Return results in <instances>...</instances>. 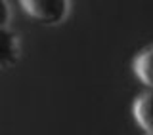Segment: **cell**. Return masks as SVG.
Wrapping results in <instances>:
<instances>
[{
  "instance_id": "6da1fadb",
  "label": "cell",
  "mask_w": 153,
  "mask_h": 135,
  "mask_svg": "<svg viewBox=\"0 0 153 135\" xmlns=\"http://www.w3.org/2000/svg\"><path fill=\"white\" fill-rule=\"evenodd\" d=\"M19 6L29 17L42 25H57L69 15L71 2L67 0H21Z\"/></svg>"
},
{
  "instance_id": "7a4b0ae2",
  "label": "cell",
  "mask_w": 153,
  "mask_h": 135,
  "mask_svg": "<svg viewBox=\"0 0 153 135\" xmlns=\"http://www.w3.org/2000/svg\"><path fill=\"white\" fill-rule=\"evenodd\" d=\"M134 122L140 126L147 135H153V90L143 91L134 99L132 105Z\"/></svg>"
},
{
  "instance_id": "3957f363",
  "label": "cell",
  "mask_w": 153,
  "mask_h": 135,
  "mask_svg": "<svg viewBox=\"0 0 153 135\" xmlns=\"http://www.w3.org/2000/svg\"><path fill=\"white\" fill-rule=\"evenodd\" d=\"M21 55V48H19V36L10 29H0V67L8 69V67L16 65Z\"/></svg>"
},
{
  "instance_id": "277c9868",
  "label": "cell",
  "mask_w": 153,
  "mask_h": 135,
  "mask_svg": "<svg viewBox=\"0 0 153 135\" xmlns=\"http://www.w3.org/2000/svg\"><path fill=\"white\" fill-rule=\"evenodd\" d=\"M132 72L146 88L153 90V44L146 46L142 51L134 55Z\"/></svg>"
},
{
  "instance_id": "5b68a950",
  "label": "cell",
  "mask_w": 153,
  "mask_h": 135,
  "mask_svg": "<svg viewBox=\"0 0 153 135\" xmlns=\"http://www.w3.org/2000/svg\"><path fill=\"white\" fill-rule=\"evenodd\" d=\"M0 15H2V19H0V29H8V21H10V4L6 2V0H2V2H0Z\"/></svg>"
}]
</instances>
